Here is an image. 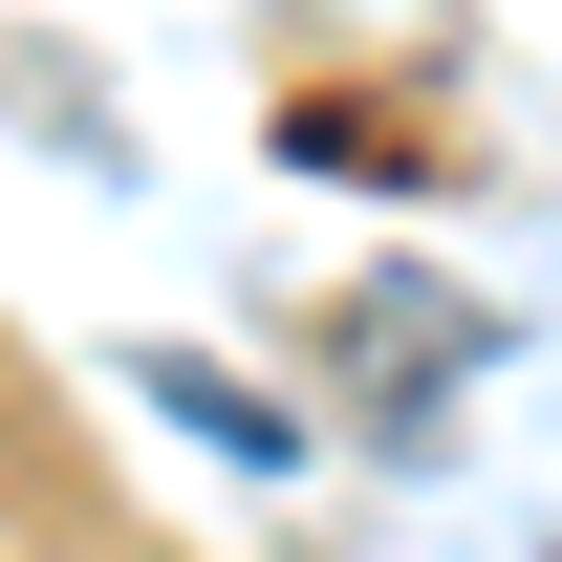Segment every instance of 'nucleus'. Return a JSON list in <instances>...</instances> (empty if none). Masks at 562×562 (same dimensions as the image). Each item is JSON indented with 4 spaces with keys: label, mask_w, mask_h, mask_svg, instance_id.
Instances as JSON below:
<instances>
[{
    "label": "nucleus",
    "mask_w": 562,
    "mask_h": 562,
    "mask_svg": "<svg viewBox=\"0 0 562 562\" xmlns=\"http://www.w3.org/2000/svg\"><path fill=\"white\" fill-rule=\"evenodd\" d=\"M151 390H173L195 432H238V476H281V412H260V390H216V368H151Z\"/></svg>",
    "instance_id": "obj_1"
}]
</instances>
